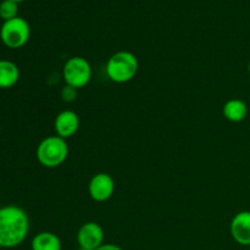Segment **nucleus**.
Returning <instances> with one entry per match:
<instances>
[{"label":"nucleus","instance_id":"obj_6","mask_svg":"<svg viewBox=\"0 0 250 250\" xmlns=\"http://www.w3.org/2000/svg\"><path fill=\"white\" fill-rule=\"evenodd\" d=\"M77 243L80 248L95 250L104 244V231L97 222H85L77 232Z\"/></svg>","mask_w":250,"mask_h":250},{"label":"nucleus","instance_id":"obj_19","mask_svg":"<svg viewBox=\"0 0 250 250\" xmlns=\"http://www.w3.org/2000/svg\"><path fill=\"white\" fill-rule=\"evenodd\" d=\"M249 250H250V249H249Z\"/></svg>","mask_w":250,"mask_h":250},{"label":"nucleus","instance_id":"obj_4","mask_svg":"<svg viewBox=\"0 0 250 250\" xmlns=\"http://www.w3.org/2000/svg\"><path fill=\"white\" fill-rule=\"evenodd\" d=\"M31 37V27L23 17L5 21L0 28V39L10 49H20L27 44Z\"/></svg>","mask_w":250,"mask_h":250},{"label":"nucleus","instance_id":"obj_9","mask_svg":"<svg viewBox=\"0 0 250 250\" xmlns=\"http://www.w3.org/2000/svg\"><path fill=\"white\" fill-rule=\"evenodd\" d=\"M231 236L241 246H250V211L237 212L229 225Z\"/></svg>","mask_w":250,"mask_h":250},{"label":"nucleus","instance_id":"obj_16","mask_svg":"<svg viewBox=\"0 0 250 250\" xmlns=\"http://www.w3.org/2000/svg\"><path fill=\"white\" fill-rule=\"evenodd\" d=\"M12 1H15V2H17V4H19V2H22V1H24V0H12Z\"/></svg>","mask_w":250,"mask_h":250},{"label":"nucleus","instance_id":"obj_11","mask_svg":"<svg viewBox=\"0 0 250 250\" xmlns=\"http://www.w3.org/2000/svg\"><path fill=\"white\" fill-rule=\"evenodd\" d=\"M32 250H61L62 244H61L60 238L53 232H39L38 234L33 237L31 243Z\"/></svg>","mask_w":250,"mask_h":250},{"label":"nucleus","instance_id":"obj_14","mask_svg":"<svg viewBox=\"0 0 250 250\" xmlns=\"http://www.w3.org/2000/svg\"><path fill=\"white\" fill-rule=\"evenodd\" d=\"M61 98H62L63 102L66 103L73 102V100L77 98V89L71 87V85L66 84L65 87L62 88V90H61Z\"/></svg>","mask_w":250,"mask_h":250},{"label":"nucleus","instance_id":"obj_3","mask_svg":"<svg viewBox=\"0 0 250 250\" xmlns=\"http://www.w3.org/2000/svg\"><path fill=\"white\" fill-rule=\"evenodd\" d=\"M67 156L68 146L66 139L59 136L46 137L37 148V159L44 167H58L65 163Z\"/></svg>","mask_w":250,"mask_h":250},{"label":"nucleus","instance_id":"obj_17","mask_svg":"<svg viewBox=\"0 0 250 250\" xmlns=\"http://www.w3.org/2000/svg\"><path fill=\"white\" fill-rule=\"evenodd\" d=\"M248 71H249V73H250V62H249V65H248Z\"/></svg>","mask_w":250,"mask_h":250},{"label":"nucleus","instance_id":"obj_8","mask_svg":"<svg viewBox=\"0 0 250 250\" xmlns=\"http://www.w3.org/2000/svg\"><path fill=\"white\" fill-rule=\"evenodd\" d=\"M54 128H55L56 136L61 137L63 139L75 136L77 133L78 128H80V117H78L77 112L72 111V110L61 111L55 117Z\"/></svg>","mask_w":250,"mask_h":250},{"label":"nucleus","instance_id":"obj_12","mask_svg":"<svg viewBox=\"0 0 250 250\" xmlns=\"http://www.w3.org/2000/svg\"><path fill=\"white\" fill-rule=\"evenodd\" d=\"M224 116L231 122H242L248 116V106L241 99H229L224 105Z\"/></svg>","mask_w":250,"mask_h":250},{"label":"nucleus","instance_id":"obj_10","mask_svg":"<svg viewBox=\"0 0 250 250\" xmlns=\"http://www.w3.org/2000/svg\"><path fill=\"white\" fill-rule=\"evenodd\" d=\"M20 80V70L10 60H0V89L14 87Z\"/></svg>","mask_w":250,"mask_h":250},{"label":"nucleus","instance_id":"obj_7","mask_svg":"<svg viewBox=\"0 0 250 250\" xmlns=\"http://www.w3.org/2000/svg\"><path fill=\"white\" fill-rule=\"evenodd\" d=\"M115 190L114 178L105 172L95 173L89 181L88 185V192L95 202H106L112 197Z\"/></svg>","mask_w":250,"mask_h":250},{"label":"nucleus","instance_id":"obj_2","mask_svg":"<svg viewBox=\"0 0 250 250\" xmlns=\"http://www.w3.org/2000/svg\"><path fill=\"white\" fill-rule=\"evenodd\" d=\"M139 62L131 51H117L110 56L106 62V75L112 82L127 83L136 77Z\"/></svg>","mask_w":250,"mask_h":250},{"label":"nucleus","instance_id":"obj_18","mask_svg":"<svg viewBox=\"0 0 250 250\" xmlns=\"http://www.w3.org/2000/svg\"><path fill=\"white\" fill-rule=\"evenodd\" d=\"M80 250H85V249H82V248H80Z\"/></svg>","mask_w":250,"mask_h":250},{"label":"nucleus","instance_id":"obj_5","mask_svg":"<svg viewBox=\"0 0 250 250\" xmlns=\"http://www.w3.org/2000/svg\"><path fill=\"white\" fill-rule=\"evenodd\" d=\"M92 66L82 56H72L65 62L62 68L63 81L67 85L81 89L92 80Z\"/></svg>","mask_w":250,"mask_h":250},{"label":"nucleus","instance_id":"obj_15","mask_svg":"<svg viewBox=\"0 0 250 250\" xmlns=\"http://www.w3.org/2000/svg\"><path fill=\"white\" fill-rule=\"evenodd\" d=\"M95 250H122V249L120 248V247L115 246V244H103V246H100L99 248Z\"/></svg>","mask_w":250,"mask_h":250},{"label":"nucleus","instance_id":"obj_13","mask_svg":"<svg viewBox=\"0 0 250 250\" xmlns=\"http://www.w3.org/2000/svg\"><path fill=\"white\" fill-rule=\"evenodd\" d=\"M19 4L12 0H2L0 2V19L5 21L15 19L19 16Z\"/></svg>","mask_w":250,"mask_h":250},{"label":"nucleus","instance_id":"obj_1","mask_svg":"<svg viewBox=\"0 0 250 250\" xmlns=\"http://www.w3.org/2000/svg\"><path fill=\"white\" fill-rule=\"evenodd\" d=\"M29 231L27 212L16 205L0 208V247L15 248L23 243Z\"/></svg>","mask_w":250,"mask_h":250}]
</instances>
